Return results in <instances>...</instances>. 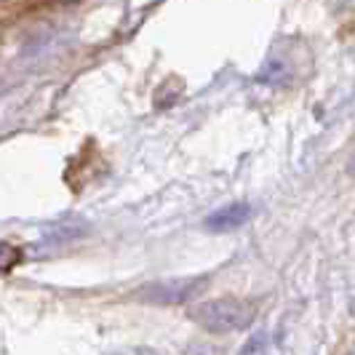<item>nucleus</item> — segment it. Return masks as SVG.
I'll return each instance as SVG.
<instances>
[{
    "label": "nucleus",
    "instance_id": "20e7f679",
    "mask_svg": "<svg viewBox=\"0 0 355 355\" xmlns=\"http://www.w3.org/2000/svg\"><path fill=\"white\" fill-rule=\"evenodd\" d=\"M19 262V251L8 243H0V270H11Z\"/></svg>",
    "mask_w": 355,
    "mask_h": 355
},
{
    "label": "nucleus",
    "instance_id": "f257e3e1",
    "mask_svg": "<svg viewBox=\"0 0 355 355\" xmlns=\"http://www.w3.org/2000/svg\"><path fill=\"white\" fill-rule=\"evenodd\" d=\"M254 313L257 307L243 300H211V302H200L198 307H193L190 318L198 320L206 331L227 334V331L246 329L254 320Z\"/></svg>",
    "mask_w": 355,
    "mask_h": 355
},
{
    "label": "nucleus",
    "instance_id": "39448f33",
    "mask_svg": "<svg viewBox=\"0 0 355 355\" xmlns=\"http://www.w3.org/2000/svg\"><path fill=\"white\" fill-rule=\"evenodd\" d=\"M347 171H350V177H355V155L350 158V166H347Z\"/></svg>",
    "mask_w": 355,
    "mask_h": 355
},
{
    "label": "nucleus",
    "instance_id": "7ed1b4c3",
    "mask_svg": "<svg viewBox=\"0 0 355 355\" xmlns=\"http://www.w3.org/2000/svg\"><path fill=\"white\" fill-rule=\"evenodd\" d=\"M249 219V206L246 203H235V206H227L222 211H216L214 216L206 219V227L216 232L232 230V227H241L243 222Z\"/></svg>",
    "mask_w": 355,
    "mask_h": 355
},
{
    "label": "nucleus",
    "instance_id": "f03ea898",
    "mask_svg": "<svg viewBox=\"0 0 355 355\" xmlns=\"http://www.w3.org/2000/svg\"><path fill=\"white\" fill-rule=\"evenodd\" d=\"M203 286V281H168V284H155L144 288V300L150 302H182L196 297V291Z\"/></svg>",
    "mask_w": 355,
    "mask_h": 355
}]
</instances>
